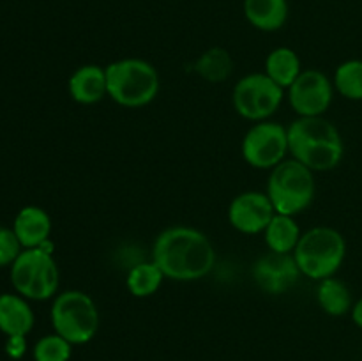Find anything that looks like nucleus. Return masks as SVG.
<instances>
[{
  "instance_id": "obj_9",
  "label": "nucleus",
  "mask_w": 362,
  "mask_h": 361,
  "mask_svg": "<svg viewBox=\"0 0 362 361\" xmlns=\"http://www.w3.org/2000/svg\"><path fill=\"white\" fill-rule=\"evenodd\" d=\"M244 161L258 170H272L288 154V130L274 120L255 122L240 144Z\"/></svg>"
},
{
  "instance_id": "obj_21",
  "label": "nucleus",
  "mask_w": 362,
  "mask_h": 361,
  "mask_svg": "<svg viewBox=\"0 0 362 361\" xmlns=\"http://www.w3.org/2000/svg\"><path fill=\"white\" fill-rule=\"evenodd\" d=\"M194 71L209 84H221L232 74L233 60L225 48L214 46L198 57Z\"/></svg>"
},
{
  "instance_id": "obj_26",
  "label": "nucleus",
  "mask_w": 362,
  "mask_h": 361,
  "mask_svg": "<svg viewBox=\"0 0 362 361\" xmlns=\"http://www.w3.org/2000/svg\"><path fill=\"white\" fill-rule=\"evenodd\" d=\"M350 315H352V321L357 328L362 329V297L357 301H354L352 310H350Z\"/></svg>"
},
{
  "instance_id": "obj_3",
  "label": "nucleus",
  "mask_w": 362,
  "mask_h": 361,
  "mask_svg": "<svg viewBox=\"0 0 362 361\" xmlns=\"http://www.w3.org/2000/svg\"><path fill=\"white\" fill-rule=\"evenodd\" d=\"M105 69L108 98L124 108H141L158 96L161 85L158 69L147 60L129 57L108 64Z\"/></svg>"
},
{
  "instance_id": "obj_19",
  "label": "nucleus",
  "mask_w": 362,
  "mask_h": 361,
  "mask_svg": "<svg viewBox=\"0 0 362 361\" xmlns=\"http://www.w3.org/2000/svg\"><path fill=\"white\" fill-rule=\"evenodd\" d=\"M318 306L331 317H343L352 310V292L349 285L336 276L318 282L317 287Z\"/></svg>"
},
{
  "instance_id": "obj_5",
  "label": "nucleus",
  "mask_w": 362,
  "mask_h": 361,
  "mask_svg": "<svg viewBox=\"0 0 362 361\" xmlns=\"http://www.w3.org/2000/svg\"><path fill=\"white\" fill-rule=\"evenodd\" d=\"M313 170L297 159H283L269 173L267 191L278 214L297 216L306 211L317 193Z\"/></svg>"
},
{
  "instance_id": "obj_12",
  "label": "nucleus",
  "mask_w": 362,
  "mask_h": 361,
  "mask_svg": "<svg viewBox=\"0 0 362 361\" xmlns=\"http://www.w3.org/2000/svg\"><path fill=\"white\" fill-rule=\"evenodd\" d=\"M251 273L255 283L264 292L272 296L288 292L303 276L293 253H274V251H269L267 255L258 258Z\"/></svg>"
},
{
  "instance_id": "obj_17",
  "label": "nucleus",
  "mask_w": 362,
  "mask_h": 361,
  "mask_svg": "<svg viewBox=\"0 0 362 361\" xmlns=\"http://www.w3.org/2000/svg\"><path fill=\"white\" fill-rule=\"evenodd\" d=\"M264 73L286 91L303 73V66H300V59L296 50L288 46H278L265 59Z\"/></svg>"
},
{
  "instance_id": "obj_8",
  "label": "nucleus",
  "mask_w": 362,
  "mask_h": 361,
  "mask_svg": "<svg viewBox=\"0 0 362 361\" xmlns=\"http://www.w3.org/2000/svg\"><path fill=\"white\" fill-rule=\"evenodd\" d=\"M285 99V88L265 73H251L240 78L232 92L233 110L243 119L251 122L269 120L281 106Z\"/></svg>"
},
{
  "instance_id": "obj_1",
  "label": "nucleus",
  "mask_w": 362,
  "mask_h": 361,
  "mask_svg": "<svg viewBox=\"0 0 362 361\" xmlns=\"http://www.w3.org/2000/svg\"><path fill=\"white\" fill-rule=\"evenodd\" d=\"M152 260L168 280L194 282L212 271L216 251L211 239L202 230L175 225L158 234L152 244Z\"/></svg>"
},
{
  "instance_id": "obj_24",
  "label": "nucleus",
  "mask_w": 362,
  "mask_h": 361,
  "mask_svg": "<svg viewBox=\"0 0 362 361\" xmlns=\"http://www.w3.org/2000/svg\"><path fill=\"white\" fill-rule=\"evenodd\" d=\"M21 244L13 229L0 227V268L11 265L21 253Z\"/></svg>"
},
{
  "instance_id": "obj_25",
  "label": "nucleus",
  "mask_w": 362,
  "mask_h": 361,
  "mask_svg": "<svg viewBox=\"0 0 362 361\" xmlns=\"http://www.w3.org/2000/svg\"><path fill=\"white\" fill-rule=\"evenodd\" d=\"M27 353V336H7L6 354L11 360H21Z\"/></svg>"
},
{
  "instance_id": "obj_22",
  "label": "nucleus",
  "mask_w": 362,
  "mask_h": 361,
  "mask_svg": "<svg viewBox=\"0 0 362 361\" xmlns=\"http://www.w3.org/2000/svg\"><path fill=\"white\" fill-rule=\"evenodd\" d=\"M332 84L345 99L362 101V60L350 59L339 64Z\"/></svg>"
},
{
  "instance_id": "obj_20",
  "label": "nucleus",
  "mask_w": 362,
  "mask_h": 361,
  "mask_svg": "<svg viewBox=\"0 0 362 361\" xmlns=\"http://www.w3.org/2000/svg\"><path fill=\"white\" fill-rule=\"evenodd\" d=\"M165 273L161 271L154 260L138 262L131 265L129 273L126 276V287L134 297H151L159 290V287L165 282Z\"/></svg>"
},
{
  "instance_id": "obj_7",
  "label": "nucleus",
  "mask_w": 362,
  "mask_h": 361,
  "mask_svg": "<svg viewBox=\"0 0 362 361\" xmlns=\"http://www.w3.org/2000/svg\"><path fill=\"white\" fill-rule=\"evenodd\" d=\"M11 283L25 299L46 301L55 297L60 283L59 265L52 251L25 248L11 264Z\"/></svg>"
},
{
  "instance_id": "obj_10",
  "label": "nucleus",
  "mask_w": 362,
  "mask_h": 361,
  "mask_svg": "<svg viewBox=\"0 0 362 361\" xmlns=\"http://www.w3.org/2000/svg\"><path fill=\"white\" fill-rule=\"evenodd\" d=\"M334 84L320 69H303L286 88L290 106L299 117H322L332 105Z\"/></svg>"
},
{
  "instance_id": "obj_23",
  "label": "nucleus",
  "mask_w": 362,
  "mask_h": 361,
  "mask_svg": "<svg viewBox=\"0 0 362 361\" xmlns=\"http://www.w3.org/2000/svg\"><path fill=\"white\" fill-rule=\"evenodd\" d=\"M73 343L57 333L45 335L35 342L32 357L34 361H69L73 356Z\"/></svg>"
},
{
  "instance_id": "obj_11",
  "label": "nucleus",
  "mask_w": 362,
  "mask_h": 361,
  "mask_svg": "<svg viewBox=\"0 0 362 361\" xmlns=\"http://www.w3.org/2000/svg\"><path fill=\"white\" fill-rule=\"evenodd\" d=\"M274 214V205L265 191H243L228 207L230 225L246 236L264 234Z\"/></svg>"
},
{
  "instance_id": "obj_4",
  "label": "nucleus",
  "mask_w": 362,
  "mask_h": 361,
  "mask_svg": "<svg viewBox=\"0 0 362 361\" xmlns=\"http://www.w3.org/2000/svg\"><path fill=\"white\" fill-rule=\"evenodd\" d=\"M346 257V241L332 227H313L300 236L293 250V258L303 276L311 280L331 278L343 265Z\"/></svg>"
},
{
  "instance_id": "obj_6",
  "label": "nucleus",
  "mask_w": 362,
  "mask_h": 361,
  "mask_svg": "<svg viewBox=\"0 0 362 361\" xmlns=\"http://www.w3.org/2000/svg\"><path fill=\"white\" fill-rule=\"evenodd\" d=\"M49 319L57 335L73 345H83L98 335V304L83 290L71 289L57 294L53 297Z\"/></svg>"
},
{
  "instance_id": "obj_16",
  "label": "nucleus",
  "mask_w": 362,
  "mask_h": 361,
  "mask_svg": "<svg viewBox=\"0 0 362 361\" xmlns=\"http://www.w3.org/2000/svg\"><path fill=\"white\" fill-rule=\"evenodd\" d=\"M288 0H244V16L257 30H279L288 21Z\"/></svg>"
},
{
  "instance_id": "obj_14",
  "label": "nucleus",
  "mask_w": 362,
  "mask_h": 361,
  "mask_svg": "<svg viewBox=\"0 0 362 361\" xmlns=\"http://www.w3.org/2000/svg\"><path fill=\"white\" fill-rule=\"evenodd\" d=\"M13 230L23 250L25 248H39L46 241H49L52 218L39 205H25L14 218Z\"/></svg>"
},
{
  "instance_id": "obj_2",
  "label": "nucleus",
  "mask_w": 362,
  "mask_h": 361,
  "mask_svg": "<svg viewBox=\"0 0 362 361\" xmlns=\"http://www.w3.org/2000/svg\"><path fill=\"white\" fill-rule=\"evenodd\" d=\"M286 130L290 154L310 170L329 172L341 163L345 156L341 133L324 115L297 117Z\"/></svg>"
},
{
  "instance_id": "obj_18",
  "label": "nucleus",
  "mask_w": 362,
  "mask_h": 361,
  "mask_svg": "<svg viewBox=\"0 0 362 361\" xmlns=\"http://www.w3.org/2000/svg\"><path fill=\"white\" fill-rule=\"evenodd\" d=\"M300 236L303 232L297 225L296 216L278 214V212L271 219L267 229L264 230L265 244H267L269 251H274V253H293Z\"/></svg>"
},
{
  "instance_id": "obj_13",
  "label": "nucleus",
  "mask_w": 362,
  "mask_h": 361,
  "mask_svg": "<svg viewBox=\"0 0 362 361\" xmlns=\"http://www.w3.org/2000/svg\"><path fill=\"white\" fill-rule=\"evenodd\" d=\"M71 99L78 105H95L108 96L106 69L98 64H83L67 80Z\"/></svg>"
},
{
  "instance_id": "obj_15",
  "label": "nucleus",
  "mask_w": 362,
  "mask_h": 361,
  "mask_svg": "<svg viewBox=\"0 0 362 361\" xmlns=\"http://www.w3.org/2000/svg\"><path fill=\"white\" fill-rule=\"evenodd\" d=\"M35 324L34 310L20 294H0V331L6 336H27Z\"/></svg>"
}]
</instances>
